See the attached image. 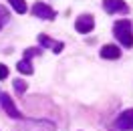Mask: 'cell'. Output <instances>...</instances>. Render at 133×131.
<instances>
[{"label":"cell","instance_id":"1","mask_svg":"<svg viewBox=\"0 0 133 131\" xmlns=\"http://www.w3.org/2000/svg\"><path fill=\"white\" fill-rule=\"evenodd\" d=\"M113 32H115L117 41L123 44L125 49H131L133 47V26H131V20H117L115 24H113Z\"/></svg>","mask_w":133,"mask_h":131},{"label":"cell","instance_id":"2","mask_svg":"<svg viewBox=\"0 0 133 131\" xmlns=\"http://www.w3.org/2000/svg\"><path fill=\"white\" fill-rule=\"evenodd\" d=\"M16 131H57V127L44 119H26L16 127Z\"/></svg>","mask_w":133,"mask_h":131},{"label":"cell","instance_id":"3","mask_svg":"<svg viewBox=\"0 0 133 131\" xmlns=\"http://www.w3.org/2000/svg\"><path fill=\"white\" fill-rule=\"evenodd\" d=\"M0 103H2L4 113L8 115L10 119H20V117H22V115H20V111L16 109V105H14V101L10 99L8 93H2V95H0Z\"/></svg>","mask_w":133,"mask_h":131},{"label":"cell","instance_id":"4","mask_svg":"<svg viewBox=\"0 0 133 131\" xmlns=\"http://www.w3.org/2000/svg\"><path fill=\"white\" fill-rule=\"evenodd\" d=\"M32 14H34L36 18H42V20H52V18L57 16V12L50 8L49 4H44V2H34Z\"/></svg>","mask_w":133,"mask_h":131},{"label":"cell","instance_id":"5","mask_svg":"<svg viewBox=\"0 0 133 131\" xmlns=\"http://www.w3.org/2000/svg\"><path fill=\"white\" fill-rule=\"evenodd\" d=\"M103 8L109 14H127L129 12V6L125 4L123 0H103Z\"/></svg>","mask_w":133,"mask_h":131},{"label":"cell","instance_id":"6","mask_svg":"<svg viewBox=\"0 0 133 131\" xmlns=\"http://www.w3.org/2000/svg\"><path fill=\"white\" fill-rule=\"evenodd\" d=\"M115 127L121 131H131L133 129V109H125L123 113L115 119Z\"/></svg>","mask_w":133,"mask_h":131},{"label":"cell","instance_id":"7","mask_svg":"<svg viewBox=\"0 0 133 131\" xmlns=\"http://www.w3.org/2000/svg\"><path fill=\"white\" fill-rule=\"evenodd\" d=\"M75 28H77V32L87 34V32H91L93 28H95V20H93L91 14H83V16H79V18H77Z\"/></svg>","mask_w":133,"mask_h":131},{"label":"cell","instance_id":"8","mask_svg":"<svg viewBox=\"0 0 133 131\" xmlns=\"http://www.w3.org/2000/svg\"><path fill=\"white\" fill-rule=\"evenodd\" d=\"M38 42H41V47H44V49H50L52 53H61V50L65 49V44L58 41H52V38H49L46 34H38Z\"/></svg>","mask_w":133,"mask_h":131},{"label":"cell","instance_id":"9","mask_svg":"<svg viewBox=\"0 0 133 131\" xmlns=\"http://www.w3.org/2000/svg\"><path fill=\"white\" fill-rule=\"evenodd\" d=\"M101 57L103 58H119L121 57V50H119V47H115V44H105V47L101 49Z\"/></svg>","mask_w":133,"mask_h":131},{"label":"cell","instance_id":"10","mask_svg":"<svg viewBox=\"0 0 133 131\" xmlns=\"http://www.w3.org/2000/svg\"><path fill=\"white\" fill-rule=\"evenodd\" d=\"M18 73H22V75H32L34 73V69H32V65H30V61H26V58H22L20 63H18Z\"/></svg>","mask_w":133,"mask_h":131},{"label":"cell","instance_id":"11","mask_svg":"<svg viewBox=\"0 0 133 131\" xmlns=\"http://www.w3.org/2000/svg\"><path fill=\"white\" fill-rule=\"evenodd\" d=\"M6 2H10V6L16 10L18 14H24L26 12V2L24 0H6Z\"/></svg>","mask_w":133,"mask_h":131},{"label":"cell","instance_id":"12","mask_svg":"<svg viewBox=\"0 0 133 131\" xmlns=\"http://www.w3.org/2000/svg\"><path fill=\"white\" fill-rule=\"evenodd\" d=\"M8 18H10L8 10H6L4 6H2V4H0V28H2V26L6 24V22H8Z\"/></svg>","mask_w":133,"mask_h":131},{"label":"cell","instance_id":"13","mask_svg":"<svg viewBox=\"0 0 133 131\" xmlns=\"http://www.w3.org/2000/svg\"><path fill=\"white\" fill-rule=\"evenodd\" d=\"M14 91H16V93H24L26 91V83L22 81V79H16V81H14Z\"/></svg>","mask_w":133,"mask_h":131},{"label":"cell","instance_id":"14","mask_svg":"<svg viewBox=\"0 0 133 131\" xmlns=\"http://www.w3.org/2000/svg\"><path fill=\"white\" fill-rule=\"evenodd\" d=\"M38 53H41V50H36V49H26L24 58H26V61H30V57H32V55H38Z\"/></svg>","mask_w":133,"mask_h":131},{"label":"cell","instance_id":"15","mask_svg":"<svg viewBox=\"0 0 133 131\" xmlns=\"http://www.w3.org/2000/svg\"><path fill=\"white\" fill-rule=\"evenodd\" d=\"M6 77H8V67L0 65V81H2V79H6Z\"/></svg>","mask_w":133,"mask_h":131}]
</instances>
